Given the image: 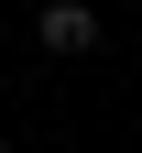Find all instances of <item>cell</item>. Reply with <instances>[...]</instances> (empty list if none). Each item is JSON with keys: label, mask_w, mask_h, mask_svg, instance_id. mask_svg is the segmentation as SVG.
<instances>
[{"label": "cell", "mask_w": 142, "mask_h": 153, "mask_svg": "<svg viewBox=\"0 0 142 153\" xmlns=\"http://www.w3.org/2000/svg\"><path fill=\"white\" fill-rule=\"evenodd\" d=\"M33 44H44L55 66H88L98 55V11L88 0H44V11H33Z\"/></svg>", "instance_id": "6da1fadb"}, {"label": "cell", "mask_w": 142, "mask_h": 153, "mask_svg": "<svg viewBox=\"0 0 142 153\" xmlns=\"http://www.w3.org/2000/svg\"><path fill=\"white\" fill-rule=\"evenodd\" d=\"M0 153H11V131H0Z\"/></svg>", "instance_id": "7a4b0ae2"}]
</instances>
